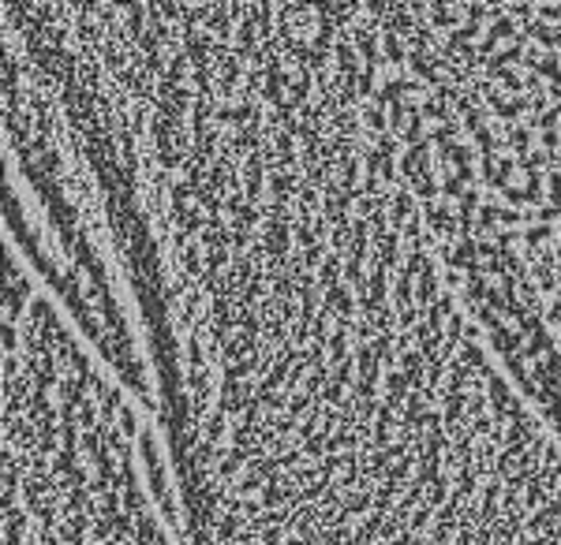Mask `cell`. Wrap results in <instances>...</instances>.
I'll list each match as a JSON object with an SVG mask.
<instances>
[{"label": "cell", "mask_w": 561, "mask_h": 545, "mask_svg": "<svg viewBox=\"0 0 561 545\" xmlns=\"http://www.w3.org/2000/svg\"><path fill=\"white\" fill-rule=\"evenodd\" d=\"M98 184L187 545H561V433L442 269L370 79L206 71Z\"/></svg>", "instance_id": "6da1fadb"}, {"label": "cell", "mask_w": 561, "mask_h": 545, "mask_svg": "<svg viewBox=\"0 0 561 545\" xmlns=\"http://www.w3.org/2000/svg\"><path fill=\"white\" fill-rule=\"evenodd\" d=\"M161 486V444L94 351L4 359V545H180Z\"/></svg>", "instance_id": "7a4b0ae2"}]
</instances>
